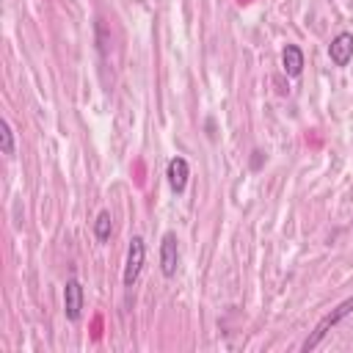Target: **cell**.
I'll use <instances>...</instances> for the list:
<instances>
[{
  "label": "cell",
  "mask_w": 353,
  "mask_h": 353,
  "mask_svg": "<svg viewBox=\"0 0 353 353\" xmlns=\"http://www.w3.org/2000/svg\"><path fill=\"white\" fill-rule=\"evenodd\" d=\"M350 312H353V298H347V301H342L336 309H331V312H328V314H325V317H323V320L314 325L312 336L303 342V350H306V353H309V350H314V347L323 342V336H325V334H328V331H331V328H334L339 320H345Z\"/></svg>",
  "instance_id": "obj_1"
},
{
  "label": "cell",
  "mask_w": 353,
  "mask_h": 353,
  "mask_svg": "<svg viewBox=\"0 0 353 353\" xmlns=\"http://www.w3.org/2000/svg\"><path fill=\"white\" fill-rule=\"evenodd\" d=\"M143 259H146V245H143V237H132L130 240V248H127V262H124V287H132L141 276V268H143Z\"/></svg>",
  "instance_id": "obj_2"
},
{
  "label": "cell",
  "mask_w": 353,
  "mask_h": 353,
  "mask_svg": "<svg viewBox=\"0 0 353 353\" xmlns=\"http://www.w3.org/2000/svg\"><path fill=\"white\" fill-rule=\"evenodd\" d=\"M176 265H179V245H176V234L165 232L160 240V270L165 279L176 276Z\"/></svg>",
  "instance_id": "obj_3"
},
{
  "label": "cell",
  "mask_w": 353,
  "mask_h": 353,
  "mask_svg": "<svg viewBox=\"0 0 353 353\" xmlns=\"http://www.w3.org/2000/svg\"><path fill=\"white\" fill-rule=\"evenodd\" d=\"M328 58L334 66H347L353 61V33H336L328 44Z\"/></svg>",
  "instance_id": "obj_4"
},
{
  "label": "cell",
  "mask_w": 353,
  "mask_h": 353,
  "mask_svg": "<svg viewBox=\"0 0 353 353\" xmlns=\"http://www.w3.org/2000/svg\"><path fill=\"white\" fill-rule=\"evenodd\" d=\"M63 312L72 323L80 320V314H83V284L77 279H69L63 287Z\"/></svg>",
  "instance_id": "obj_5"
},
{
  "label": "cell",
  "mask_w": 353,
  "mask_h": 353,
  "mask_svg": "<svg viewBox=\"0 0 353 353\" xmlns=\"http://www.w3.org/2000/svg\"><path fill=\"white\" fill-rule=\"evenodd\" d=\"M165 176H168V185L174 193H182L185 185H188V176H190V165L185 157H171L168 160V168H165Z\"/></svg>",
  "instance_id": "obj_6"
},
{
  "label": "cell",
  "mask_w": 353,
  "mask_h": 353,
  "mask_svg": "<svg viewBox=\"0 0 353 353\" xmlns=\"http://www.w3.org/2000/svg\"><path fill=\"white\" fill-rule=\"evenodd\" d=\"M281 66H284L287 77H298L303 72V50L298 44H287L281 50Z\"/></svg>",
  "instance_id": "obj_7"
},
{
  "label": "cell",
  "mask_w": 353,
  "mask_h": 353,
  "mask_svg": "<svg viewBox=\"0 0 353 353\" xmlns=\"http://www.w3.org/2000/svg\"><path fill=\"white\" fill-rule=\"evenodd\" d=\"M110 226H113V218H110L108 210H102V212L97 215V221H94V234H97L99 243H108V240H110Z\"/></svg>",
  "instance_id": "obj_8"
},
{
  "label": "cell",
  "mask_w": 353,
  "mask_h": 353,
  "mask_svg": "<svg viewBox=\"0 0 353 353\" xmlns=\"http://www.w3.org/2000/svg\"><path fill=\"white\" fill-rule=\"evenodd\" d=\"M0 149L6 157H14V130H11L8 119L0 121Z\"/></svg>",
  "instance_id": "obj_9"
}]
</instances>
